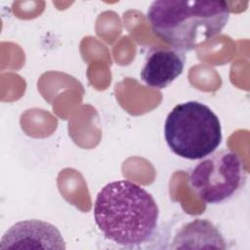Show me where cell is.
Here are the masks:
<instances>
[{
	"label": "cell",
	"mask_w": 250,
	"mask_h": 250,
	"mask_svg": "<svg viewBox=\"0 0 250 250\" xmlns=\"http://www.w3.org/2000/svg\"><path fill=\"white\" fill-rule=\"evenodd\" d=\"M94 219L106 239L123 247L135 248L154 237L159 209L153 196L143 187L119 180L106 184L98 192Z\"/></svg>",
	"instance_id": "1"
},
{
	"label": "cell",
	"mask_w": 250,
	"mask_h": 250,
	"mask_svg": "<svg viewBox=\"0 0 250 250\" xmlns=\"http://www.w3.org/2000/svg\"><path fill=\"white\" fill-rule=\"evenodd\" d=\"M230 10L225 1H153L146 18L153 32L172 48L192 51L222 32Z\"/></svg>",
	"instance_id": "2"
},
{
	"label": "cell",
	"mask_w": 250,
	"mask_h": 250,
	"mask_svg": "<svg viewBox=\"0 0 250 250\" xmlns=\"http://www.w3.org/2000/svg\"><path fill=\"white\" fill-rule=\"evenodd\" d=\"M164 137L176 155L188 160L208 156L223 140L219 117L208 105L197 101L179 104L169 112Z\"/></svg>",
	"instance_id": "3"
},
{
	"label": "cell",
	"mask_w": 250,
	"mask_h": 250,
	"mask_svg": "<svg viewBox=\"0 0 250 250\" xmlns=\"http://www.w3.org/2000/svg\"><path fill=\"white\" fill-rule=\"evenodd\" d=\"M247 171L241 157L230 149L214 151L202 158L189 173V186L207 204H222L244 188Z\"/></svg>",
	"instance_id": "4"
},
{
	"label": "cell",
	"mask_w": 250,
	"mask_h": 250,
	"mask_svg": "<svg viewBox=\"0 0 250 250\" xmlns=\"http://www.w3.org/2000/svg\"><path fill=\"white\" fill-rule=\"evenodd\" d=\"M0 249H65L59 229L45 221L24 220L11 226L0 240Z\"/></svg>",
	"instance_id": "5"
},
{
	"label": "cell",
	"mask_w": 250,
	"mask_h": 250,
	"mask_svg": "<svg viewBox=\"0 0 250 250\" xmlns=\"http://www.w3.org/2000/svg\"><path fill=\"white\" fill-rule=\"evenodd\" d=\"M186 54L175 48H152L141 69V79L148 87L164 89L184 71Z\"/></svg>",
	"instance_id": "6"
},
{
	"label": "cell",
	"mask_w": 250,
	"mask_h": 250,
	"mask_svg": "<svg viewBox=\"0 0 250 250\" xmlns=\"http://www.w3.org/2000/svg\"><path fill=\"white\" fill-rule=\"evenodd\" d=\"M172 248H221L225 249L226 240L220 230L208 220L195 219L179 230Z\"/></svg>",
	"instance_id": "7"
}]
</instances>
